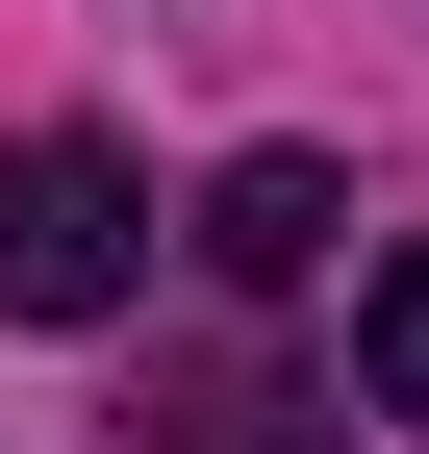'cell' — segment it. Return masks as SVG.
<instances>
[{
	"label": "cell",
	"instance_id": "cell-4",
	"mask_svg": "<svg viewBox=\"0 0 429 454\" xmlns=\"http://www.w3.org/2000/svg\"><path fill=\"white\" fill-rule=\"evenodd\" d=\"M354 379H379V429H429V253H379V303H354Z\"/></svg>",
	"mask_w": 429,
	"mask_h": 454
},
{
	"label": "cell",
	"instance_id": "cell-3",
	"mask_svg": "<svg viewBox=\"0 0 429 454\" xmlns=\"http://www.w3.org/2000/svg\"><path fill=\"white\" fill-rule=\"evenodd\" d=\"M127 454H354V429H329V404H278V379H177Z\"/></svg>",
	"mask_w": 429,
	"mask_h": 454
},
{
	"label": "cell",
	"instance_id": "cell-1",
	"mask_svg": "<svg viewBox=\"0 0 429 454\" xmlns=\"http://www.w3.org/2000/svg\"><path fill=\"white\" fill-rule=\"evenodd\" d=\"M152 278V177L101 127H0V328H101Z\"/></svg>",
	"mask_w": 429,
	"mask_h": 454
},
{
	"label": "cell",
	"instance_id": "cell-2",
	"mask_svg": "<svg viewBox=\"0 0 429 454\" xmlns=\"http://www.w3.org/2000/svg\"><path fill=\"white\" fill-rule=\"evenodd\" d=\"M329 227H354V202H329V152H228V177H202V278H253V303H278Z\"/></svg>",
	"mask_w": 429,
	"mask_h": 454
}]
</instances>
